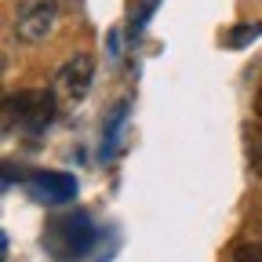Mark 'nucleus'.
<instances>
[{
    "instance_id": "1",
    "label": "nucleus",
    "mask_w": 262,
    "mask_h": 262,
    "mask_svg": "<svg viewBox=\"0 0 262 262\" xmlns=\"http://www.w3.org/2000/svg\"><path fill=\"white\" fill-rule=\"evenodd\" d=\"M91 80H95V58H91L88 51H80V55L66 58L58 70H55L51 91H55V98L77 106V102H84V95L91 91Z\"/></svg>"
},
{
    "instance_id": "2",
    "label": "nucleus",
    "mask_w": 262,
    "mask_h": 262,
    "mask_svg": "<svg viewBox=\"0 0 262 262\" xmlns=\"http://www.w3.org/2000/svg\"><path fill=\"white\" fill-rule=\"evenodd\" d=\"M8 117H18L26 131L40 135L55 117V91H18L15 98H8Z\"/></svg>"
},
{
    "instance_id": "3",
    "label": "nucleus",
    "mask_w": 262,
    "mask_h": 262,
    "mask_svg": "<svg viewBox=\"0 0 262 262\" xmlns=\"http://www.w3.org/2000/svg\"><path fill=\"white\" fill-rule=\"evenodd\" d=\"M55 18L58 11L48 4V0H37V4H26L18 11V22H15V33H18V40L22 44H40L48 33L55 29Z\"/></svg>"
},
{
    "instance_id": "4",
    "label": "nucleus",
    "mask_w": 262,
    "mask_h": 262,
    "mask_svg": "<svg viewBox=\"0 0 262 262\" xmlns=\"http://www.w3.org/2000/svg\"><path fill=\"white\" fill-rule=\"evenodd\" d=\"M29 182H33V189H37V196L48 201V204L73 201V193H77V179L66 175V171H37Z\"/></svg>"
},
{
    "instance_id": "5",
    "label": "nucleus",
    "mask_w": 262,
    "mask_h": 262,
    "mask_svg": "<svg viewBox=\"0 0 262 262\" xmlns=\"http://www.w3.org/2000/svg\"><path fill=\"white\" fill-rule=\"evenodd\" d=\"M58 233L66 237V248L73 255H84L91 248V241H95V226L88 222V215H70V219H62Z\"/></svg>"
},
{
    "instance_id": "6",
    "label": "nucleus",
    "mask_w": 262,
    "mask_h": 262,
    "mask_svg": "<svg viewBox=\"0 0 262 262\" xmlns=\"http://www.w3.org/2000/svg\"><path fill=\"white\" fill-rule=\"evenodd\" d=\"M248 157H251V171L262 179V127H251V135H248Z\"/></svg>"
},
{
    "instance_id": "7",
    "label": "nucleus",
    "mask_w": 262,
    "mask_h": 262,
    "mask_svg": "<svg viewBox=\"0 0 262 262\" xmlns=\"http://www.w3.org/2000/svg\"><path fill=\"white\" fill-rule=\"evenodd\" d=\"M233 262H262V241L237 244V248H233Z\"/></svg>"
},
{
    "instance_id": "8",
    "label": "nucleus",
    "mask_w": 262,
    "mask_h": 262,
    "mask_svg": "<svg viewBox=\"0 0 262 262\" xmlns=\"http://www.w3.org/2000/svg\"><path fill=\"white\" fill-rule=\"evenodd\" d=\"M262 33V26H244V29H237V33H229V48H241L244 40H255Z\"/></svg>"
},
{
    "instance_id": "9",
    "label": "nucleus",
    "mask_w": 262,
    "mask_h": 262,
    "mask_svg": "<svg viewBox=\"0 0 262 262\" xmlns=\"http://www.w3.org/2000/svg\"><path fill=\"white\" fill-rule=\"evenodd\" d=\"M255 113H258V120H262V88H258V95H255Z\"/></svg>"
}]
</instances>
